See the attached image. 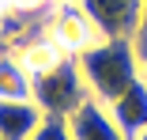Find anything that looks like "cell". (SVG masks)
Instances as JSON below:
<instances>
[{
    "label": "cell",
    "instance_id": "cell-12",
    "mask_svg": "<svg viewBox=\"0 0 147 140\" xmlns=\"http://www.w3.org/2000/svg\"><path fill=\"white\" fill-rule=\"evenodd\" d=\"M136 140H147V129H143V133H140V136H136Z\"/></svg>",
    "mask_w": 147,
    "mask_h": 140
},
{
    "label": "cell",
    "instance_id": "cell-13",
    "mask_svg": "<svg viewBox=\"0 0 147 140\" xmlns=\"http://www.w3.org/2000/svg\"><path fill=\"white\" fill-rule=\"evenodd\" d=\"M61 4H76V0H61Z\"/></svg>",
    "mask_w": 147,
    "mask_h": 140
},
{
    "label": "cell",
    "instance_id": "cell-2",
    "mask_svg": "<svg viewBox=\"0 0 147 140\" xmlns=\"http://www.w3.org/2000/svg\"><path fill=\"white\" fill-rule=\"evenodd\" d=\"M87 99H91V91H87V80H83L76 57H61L57 65L34 72V102L42 106V114L68 118Z\"/></svg>",
    "mask_w": 147,
    "mask_h": 140
},
{
    "label": "cell",
    "instance_id": "cell-14",
    "mask_svg": "<svg viewBox=\"0 0 147 140\" xmlns=\"http://www.w3.org/2000/svg\"><path fill=\"white\" fill-rule=\"evenodd\" d=\"M143 76H147V61H143Z\"/></svg>",
    "mask_w": 147,
    "mask_h": 140
},
{
    "label": "cell",
    "instance_id": "cell-8",
    "mask_svg": "<svg viewBox=\"0 0 147 140\" xmlns=\"http://www.w3.org/2000/svg\"><path fill=\"white\" fill-rule=\"evenodd\" d=\"M0 99H34V72L15 53H0Z\"/></svg>",
    "mask_w": 147,
    "mask_h": 140
},
{
    "label": "cell",
    "instance_id": "cell-1",
    "mask_svg": "<svg viewBox=\"0 0 147 140\" xmlns=\"http://www.w3.org/2000/svg\"><path fill=\"white\" fill-rule=\"evenodd\" d=\"M76 61H79V72L87 80V91L106 106L143 76V57H140L132 38H98Z\"/></svg>",
    "mask_w": 147,
    "mask_h": 140
},
{
    "label": "cell",
    "instance_id": "cell-7",
    "mask_svg": "<svg viewBox=\"0 0 147 140\" xmlns=\"http://www.w3.org/2000/svg\"><path fill=\"white\" fill-rule=\"evenodd\" d=\"M45 121L34 99H0V140H30Z\"/></svg>",
    "mask_w": 147,
    "mask_h": 140
},
{
    "label": "cell",
    "instance_id": "cell-15",
    "mask_svg": "<svg viewBox=\"0 0 147 140\" xmlns=\"http://www.w3.org/2000/svg\"><path fill=\"white\" fill-rule=\"evenodd\" d=\"M143 61H147V57H143Z\"/></svg>",
    "mask_w": 147,
    "mask_h": 140
},
{
    "label": "cell",
    "instance_id": "cell-4",
    "mask_svg": "<svg viewBox=\"0 0 147 140\" xmlns=\"http://www.w3.org/2000/svg\"><path fill=\"white\" fill-rule=\"evenodd\" d=\"M68 129H72V140H128L121 133V125L113 121L109 106L98 102L94 95L87 99L76 114H68Z\"/></svg>",
    "mask_w": 147,
    "mask_h": 140
},
{
    "label": "cell",
    "instance_id": "cell-9",
    "mask_svg": "<svg viewBox=\"0 0 147 140\" xmlns=\"http://www.w3.org/2000/svg\"><path fill=\"white\" fill-rule=\"evenodd\" d=\"M30 140H72L68 118H53V114H45V121L38 125V133H34Z\"/></svg>",
    "mask_w": 147,
    "mask_h": 140
},
{
    "label": "cell",
    "instance_id": "cell-11",
    "mask_svg": "<svg viewBox=\"0 0 147 140\" xmlns=\"http://www.w3.org/2000/svg\"><path fill=\"white\" fill-rule=\"evenodd\" d=\"M45 0H8V8H15V12H30V8H42Z\"/></svg>",
    "mask_w": 147,
    "mask_h": 140
},
{
    "label": "cell",
    "instance_id": "cell-5",
    "mask_svg": "<svg viewBox=\"0 0 147 140\" xmlns=\"http://www.w3.org/2000/svg\"><path fill=\"white\" fill-rule=\"evenodd\" d=\"M102 34L94 31V23L83 15V8L79 4H64L61 12H57V19H53V42L61 46L68 57H79V53L87 49V46H94Z\"/></svg>",
    "mask_w": 147,
    "mask_h": 140
},
{
    "label": "cell",
    "instance_id": "cell-6",
    "mask_svg": "<svg viewBox=\"0 0 147 140\" xmlns=\"http://www.w3.org/2000/svg\"><path fill=\"white\" fill-rule=\"evenodd\" d=\"M109 114H113V121L121 125V133L128 140H136L147 129V76H140L132 87H125L109 102Z\"/></svg>",
    "mask_w": 147,
    "mask_h": 140
},
{
    "label": "cell",
    "instance_id": "cell-3",
    "mask_svg": "<svg viewBox=\"0 0 147 140\" xmlns=\"http://www.w3.org/2000/svg\"><path fill=\"white\" fill-rule=\"evenodd\" d=\"M102 38H136L140 0H76Z\"/></svg>",
    "mask_w": 147,
    "mask_h": 140
},
{
    "label": "cell",
    "instance_id": "cell-10",
    "mask_svg": "<svg viewBox=\"0 0 147 140\" xmlns=\"http://www.w3.org/2000/svg\"><path fill=\"white\" fill-rule=\"evenodd\" d=\"M136 49H140V57H147V0H140V27H136Z\"/></svg>",
    "mask_w": 147,
    "mask_h": 140
}]
</instances>
